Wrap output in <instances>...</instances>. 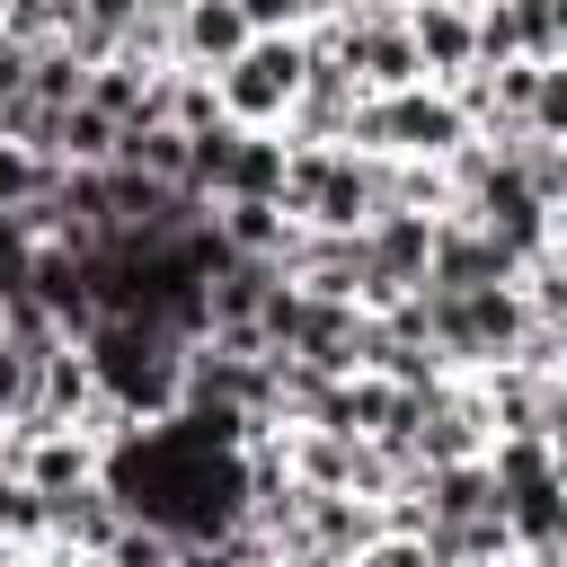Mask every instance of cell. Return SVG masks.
I'll return each instance as SVG.
<instances>
[{
    "label": "cell",
    "mask_w": 567,
    "mask_h": 567,
    "mask_svg": "<svg viewBox=\"0 0 567 567\" xmlns=\"http://www.w3.org/2000/svg\"><path fill=\"white\" fill-rule=\"evenodd\" d=\"M89 363H97V390L133 416V425H168L177 408H186V337L177 328H159V319H133V310H106L89 337Z\"/></svg>",
    "instance_id": "6da1fadb"
},
{
    "label": "cell",
    "mask_w": 567,
    "mask_h": 567,
    "mask_svg": "<svg viewBox=\"0 0 567 567\" xmlns=\"http://www.w3.org/2000/svg\"><path fill=\"white\" fill-rule=\"evenodd\" d=\"M354 151H372V159H452V151H470L478 142V124L461 115V97L443 89V80H416V89H390V97H363V115H354V133H346Z\"/></svg>",
    "instance_id": "7a4b0ae2"
},
{
    "label": "cell",
    "mask_w": 567,
    "mask_h": 567,
    "mask_svg": "<svg viewBox=\"0 0 567 567\" xmlns=\"http://www.w3.org/2000/svg\"><path fill=\"white\" fill-rule=\"evenodd\" d=\"M425 319H434V346L452 372H487V363H514L532 346V301L523 284H470V292H425Z\"/></svg>",
    "instance_id": "3957f363"
},
{
    "label": "cell",
    "mask_w": 567,
    "mask_h": 567,
    "mask_svg": "<svg viewBox=\"0 0 567 567\" xmlns=\"http://www.w3.org/2000/svg\"><path fill=\"white\" fill-rule=\"evenodd\" d=\"M213 80H221L230 124H248V133H284L292 106H301V80H310V44H301V35H248V53L221 62Z\"/></svg>",
    "instance_id": "277c9868"
},
{
    "label": "cell",
    "mask_w": 567,
    "mask_h": 567,
    "mask_svg": "<svg viewBox=\"0 0 567 567\" xmlns=\"http://www.w3.org/2000/svg\"><path fill=\"white\" fill-rule=\"evenodd\" d=\"M337 18H346V9H337ZM346 62H354V80H363L372 97H390V89H416V80H425V53H416V35H408V9L346 18Z\"/></svg>",
    "instance_id": "5b68a950"
},
{
    "label": "cell",
    "mask_w": 567,
    "mask_h": 567,
    "mask_svg": "<svg viewBox=\"0 0 567 567\" xmlns=\"http://www.w3.org/2000/svg\"><path fill=\"white\" fill-rule=\"evenodd\" d=\"M18 478L44 487V496H71V487H97L106 478V443L89 425H44V434H18Z\"/></svg>",
    "instance_id": "8992f818"
},
{
    "label": "cell",
    "mask_w": 567,
    "mask_h": 567,
    "mask_svg": "<svg viewBox=\"0 0 567 567\" xmlns=\"http://www.w3.org/2000/svg\"><path fill=\"white\" fill-rule=\"evenodd\" d=\"M213 230H221L230 257H248V266H284L292 239H301L310 221H301L292 204H275V195H221V204H213Z\"/></svg>",
    "instance_id": "52a82bcc"
},
{
    "label": "cell",
    "mask_w": 567,
    "mask_h": 567,
    "mask_svg": "<svg viewBox=\"0 0 567 567\" xmlns=\"http://www.w3.org/2000/svg\"><path fill=\"white\" fill-rule=\"evenodd\" d=\"M168 27H177V62H186V71H221V62H239L248 35H257L239 0H186Z\"/></svg>",
    "instance_id": "ba28073f"
},
{
    "label": "cell",
    "mask_w": 567,
    "mask_h": 567,
    "mask_svg": "<svg viewBox=\"0 0 567 567\" xmlns=\"http://www.w3.org/2000/svg\"><path fill=\"white\" fill-rule=\"evenodd\" d=\"M408 35H416V53H425V80H461V71H478V18H470V0H434V9H408Z\"/></svg>",
    "instance_id": "9c48e42d"
},
{
    "label": "cell",
    "mask_w": 567,
    "mask_h": 567,
    "mask_svg": "<svg viewBox=\"0 0 567 567\" xmlns=\"http://www.w3.org/2000/svg\"><path fill=\"white\" fill-rule=\"evenodd\" d=\"M124 523H133V505L115 496V478L53 496V549H71V558H106V540H115Z\"/></svg>",
    "instance_id": "30bf717a"
},
{
    "label": "cell",
    "mask_w": 567,
    "mask_h": 567,
    "mask_svg": "<svg viewBox=\"0 0 567 567\" xmlns=\"http://www.w3.org/2000/svg\"><path fill=\"white\" fill-rule=\"evenodd\" d=\"M284 177H292V133H230V168H221V195H275L284 204ZM213 195V204H221Z\"/></svg>",
    "instance_id": "8fae6325"
},
{
    "label": "cell",
    "mask_w": 567,
    "mask_h": 567,
    "mask_svg": "<svg viewBox=\"0 0 567 567\" xmlns=\"http://www.w3.org/2000/svg\"><path fill=\"white\" fill-rule=\"evenodd\" d=\"M115 168H142V177H159V186H186V168H195V133H177L168 115H159V124H124ZM186 195H195V186H186Z\"/></svg>",
    "instance_id": "7c38bea8"
},
{
    "label": "cell",
    "mask_w": 567,
    "mask_h": 567,
    "mask_svg": "<svg viewBox=\"0 0 567 567\" xmlns=\"http://www.w3.org/2000/svg\"><path fill=\"white\" fill-rule=\"evenodd\" d=\"M115 151H124V124L106 115V106H62V133H53V168H115Z\"/></svg>",
    "instance_id": "4fadbf2b"
},
{
    "label": "cell",
    "mask_w": 567,
    "mask_h": 567,
    "mask_svg": "<svg viewBox=\"0 0 567 567\" xmlns=\"http://www.w3.org/2000/svg\"><path fill=\"white\" fill-rule=\"evenodd\" d=\"M168 124H177V133H221V124H230V106H221V80L177 62V71H168Z\"/></svg>",
    "instance_id": "5bb4252c"
},
{
    "label": "cell",
    "mask_w": 567,
    "mask_h": 567,
    "mask_svg": "<svg viewBox=\"0 0 567 567\" xmlns=\"http://www.w3.org/2000/svg\"><path fill=\"white\" fill-rule=\"evenodd\" d=\"M89 71H97V62H89L71 35L35 44V97H44V106H80V97H89Z\"/></svg>",
    "instance_id": "9a60e30c"
},
{
    "label": "cell",
    "mask_w": 567,
    "mask_h": 567,
    "mask_svg": "<svg viewBox=\"0 0 567 567\" xmlns=\"http://www.w3.org/2000/svg\"><path fill=\"white\" fill-rule=\"evenodd\" d=\"M53 159L44 151H27V142H0V213H27V204H44L53 195Z\"/></svg>",
    "instance_id": "2e32d148"
},
{
    "label": "cell",
    "mask_w": 567,
    "mask_h": 567,
    "mask_svg": "<svg viewBox=\"0 0 567 567\" xmlns=\"http://www.w3.org/2000/svg\"><path fill=\"white\" fill-rule=\"evenodd\" d=\"M177 549H186V540H177L168 523H142V514H133V523L106 540V558H97V567H177Z\"/></svg>",
    "instance_id": "e0dca14e"
},
{
    "label": "cell",
    "mask_w": 567,
    "mask_h": 567,
    "mask_svg": "<svg viewBox=\"0 0 567 567\" xmlns=\"http://www.w3.org/2000/svg\"><path fill=\"white\" fill-rule=\"evenodd\" d=\"M0 540H53V496L27 478H0Z\"/></svg>",
    "instance_id": "ac0fdd59"
},
{
    "label": "cell",
    "mask_w": 567,
    "mask_h": 567,
    "mask_svg": "<svg viewBox=\"0 0 567 567\" xmlns=\"http://www.w3.org/2000/svg\"><path fill=\"white\" fill-rule=\"evenodd\" d=\"M470 18H478V62H532L523 27H514V0H470Z\"/></svg>",
    "instance_id": "d6986e66"
},
{
    "label": "cell",
    "mask_w": 567,
    "mask_h": 567,
    "mask_svg": "<svg viewBox=\"0 0 567 567\" xmlns=\"http://www.w3.org/2000/svg\"><path fill=\"white\" fill-rule=\"evenodd\" d=\"M27 408H35V354L0 337V434H9V425H27Z\"/></svg>",
    "instance_id": "ffe728a7"
},
{
    "label": "cell",
    "mask_w": 567,
    "mask_h": 567,
    "mask_svg": "<svg viewBox=\"0 0 567 567\" xmlns=\"http://www.w3.org/2000/svg\"><path fill=\"white\" fill-rule=\"evenodd\" d=\"M532 133L540 142H567V53L540 62V89H532Z\"/></svg>",
    "instance_id": "44dd1931"
},
{
    "label": "cell",
    "mask_w": 567,
    "mask_h": 567,
    "mask_svg": "<svg viewBox=\"0 0 567 567\" xmlns=\"http://www.w3.org/2000/svg\"><path fill=\"white\" fill-rule=\"evenodd\" d=\"M346 567H434V549H425L416 532H381V540H363Z\"/></svg>",
    "instance_id": "7402d4cb"
},
{
    "label": "cell",
    "mask_w": 567,
    "mask_h": 567,
    "mask_svg": "<svg viewBox=\"0 0 567 567\" xmlns=\"http://www.w3.org/2000/svg\"><path fill=\"white\" fill-rule=\"evenodd\" d=\"M239 9H248V27H257V35H301L328 0H239Z\"/></svg>",
    "instance_id": "603a6c76"
},
{
    "label": "cell",
    "mask_w": 567,
    "mask_h": 567,
    "mask_svg": "<svg viewBox=\"0 0 567 567\" xmlns=\"http://www.w3.org/2000/svg\"><path fill=\"white\" fill-rule=\"evenodd\" d=\"M27 89H35V44L0 27V97H27Z\"/></svg>",
    "instance_id": "cb8c5ba5"
},
{
    "label": "cell",
    "mask_w": 567,
    "mask_h": 567,
    "mask_svg": "<svg viewBox=\"0 0 567 567\" xmlns=\"http://www.w3.org/2000/svg\"><path fill=\"white\" fill-rule=\"evenodd\" d=\"M177 567H239V558H230V540H186Z\"/></svg>",
    "instance_id": "d4e9b609"
},
{
    "label": "cell",
    "mask_w": 567,
    "mask_h": 567,
    "mask_svg": "<svg viewBox=\"0 0 567 567\" xmlns=\"http://www.w3.org/2000/svg\"><path fill=\"white\" fill-rule=\"evenodd\" d=\"M328 9H346V18H372V9H408V0H328Z\"/></svg>",
    "instance_id": "484cf974"
},
{
    "label": "cell",
    "mask_w": 567,
    "mask_h": 567,
    "mask_svg": "<svg viewBox=\"0 0 567 567\" xmlns=\"http://www.w3.org/2000/svg\"><path fill=\"white\" fill-rule=\"evenodd\" d=\"M505 567H567V558H558V549H514Z\"/></svg>",
    "instance_id": "4316f807"
},
{
    "label": "cell",
    "mask_w": 567,
    "mask_h": 567,
    "mask_svg": "<svg viewBox=\"0 0 567 567\" xmlns=\"http://www.w3.org/2000/svg\"><path fill=\"white\" fill-rule=\"evenodd\" d=\"M549 35H558V53H567V0H549Z\"/></svg>",
    "instance_id": "83f0119b"
},
{
    "label": "cell",
    "mask_w": 567,
    "mask_h": 567,
    "mask_svg": "<svg viewBox=\"0 0 567 567\" xmlns=\"http://www.w3.org/2000/svg\"><path fill=\"white\" fill-rule=\"evenodd\" d=\"M452 567H478V558H452Z\"/></svg>",
    "instance_id": "f1b7e54d"
}]
</instances>
